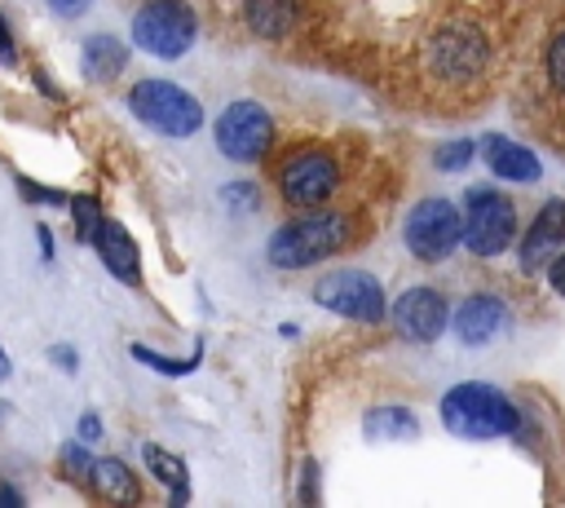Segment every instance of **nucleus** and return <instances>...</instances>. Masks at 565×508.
<instances>
[{"label":"nucleus","instance_id":"obj_4","mask_svg":"<svg viewBox=\"0 0 565 508\" xmlns=\"http://www.w3.org/2000/svg\"><path fill=\"white\" fill-rule=\"evenodd\" d=\"M128 110L163 137H194L203 128V102L172 80H137L128 88Z\"/></svg>","mask_w":565,"mask_h":508},{"label":"nucleus","instance_id":"obj_20","mask_svg":"<svg viewBox=\"0 0 565 508\" xmlns=\"http://www.w3.org/2000/svg\"><path fill=\"white\" fill-rule=\"evenodd\" d=\"M141 459H146L150 477L168 486V499H172V504H185V495H190V468H185V459L172 455L168 446H154V442L141 446Z\"/></svg>","mask_w":565,"mask_h":508},{"label":"nucleus","instance_id":"obj_3","mask_svg":"<svg viewBox=\"0 0 565 508\" xmlns=\"http://www.w3.org/2000/svg\"><path fill=\"white\" fill-rule=\"evenodd\" d=\"M424 62H428V75L441 80V84H472L486 62H490V40L477 22H441L428 44H424Z\"/></svg>","mask_w":565,"mask_h":508},{"label":"nucleus","instance_id":"obj_30","mask_svg":"<svg viewBox=\"0 0 565 508\" xmlns=\"http://www.w3.org/2000/svg\"><path fill=\"white\" fill-rule=\"evenodd\" d=\"M49 358H53L62 371H75V367H79V353H75L71 345H53V349H49Z\"/></svg>","mask_w":565,"mask_h":508},{"label":"nucleus","instance_id":"obj_6","mask_svg":"<svg viewBox=\"0 0 565 508\" xmlns=\"http://www.w3.org/2000/svg\"><path fill=\"white\" fill-rule=\"evenodd\" d=\"M199 35V18L185 0H150L132 13V44L150 57L177 62Z\"/></svg>","mask_w":565,"mask_h":508},{"label":"nucleus","instance_id":"obj_17","mask_svg":"<svg viewBox=\"0 0 565 508\" xmlns=\"http://www.w3.org/2000/svg\"><path fill=\"white\" fill-rule=\"evenodd\" d=\"M296 13H300L296 0H243V18L260 40H282L296 27Z\"/></svg>","mask_w":565,"mask_h":508},{"label":"nucleus","instance_id":"obj_10","mask_svg":"<svg viewBox=\"0 0 565 508\" xmlns=\"http://www.w3.org/2000/svg\"><path fill=\"white\" fill-rule=\"evenodd\" d=\"M313 300L340 318H353V322H380L388 318V300H384V287L375 274L366 269H331L313 283Z\"/></svg>","mask_w":565,"mask_h":508},{"label":"nucleus","instance_id":"obj_9","mask_svg":"<svg viewBox=\"0 0 565 508\" xmlns=\"http://www.w3.org/2000/svg\"><path fill=\"white\" fill-rule=\"evenodd\" d=\"M212 141L225 159L234 163H256L265 159L269 141H274V115L260 102H230L216 119H212Z\"/></svg>","mask_w":565,"mask_h":508},{"label":"nucleus","instance_id":"obj_1","mask_svg":"<svg viewBox=\"0 0 565 508\" xmlns=\"http://www.w3.org/2000/svg\"><path fill=\"white\" fill-rule=\"evenodd\" d=\"M441 411V424L463 437V442H486V437H516L521 433V411L516 402L486 384V380H463V384H450L437 402Z\"/></svg>","mask_w":565,"mask_h":508},{"label":"nucleus","instance_id":"obj_29","mask_svg":"<svg viewBox=\"0 0 565 508\" xmlns=\"http://www.w3.org/2000/svg\"><path fill=\"white\" fill-rule=\"evenodd\" d=\"M547 283H552L556 296H565V252H556V256L547 261Z\"/></svg>","mask_w":565,"mask_h":508},{"label":"nucleus","instance_id":"obj_33","mask_svg":"<svg viewBox=\"0 0 565 508\" xmlns=\"http://www.w3.org/2000/svg\"><path fill=\"white\" fill-rule=\"evenodd\" d=\"M35 239H40V252H44V261H53V234H49V225H35Z\"/></svg>","mask_w":565,"mask_h":508},{"label":"nucleus","instance_id":"obj_14","mask_svg":"<svg viewBox=\"0 0 565 508\" xmlns=\"http://www.w3.org/2000/svg\"><path fill=\"white\" fill-rule=\"evenodd\" d=\"M477 155H481V163H486V168H490L499 181L530 186V181H539V177H543L539 155H534L530 146L512 141V137H503V133H486V137L477 141Z\"/></svg>","mask_w":565,"mask_h":508},{"label":"nucleus","instance_id":"obj_22","mask_svg":"<svg viewBox=\"0 0 565 508\" xmlns=\"http://www.w3.org/2000/svg\"><path fill=\"white\" fill-rule=\"evenodd\" d=\"M57 459H62L66 481H75V486H93V468H97V459L88 455V442H84V437H79V442H66Z\"/></svg>","mask_w":565,"mask_h":508},{"label":"nucleus","instance_id":"obj_19","mask_svg":"<svg viewBox=\"0 0 565 508\" xmlns=\"http://www.w3.org/2000/svg\"><path fill=\"white\" fill-rule=\"evenodd\" d=\"M93 490H97L106 504H137V499H141L137 473H132L124 459H115V455L97 459V468H93Z\"/></svg>","mask_w":565,"mask_h":508},{"label":"nucleus","instance_id":"obj_5","mask_svg":"<svg viewBox=\"0 0 565 508\" xmlns=\"http://www.w3.org/2000/svg\"><path fill=\"white\" fill-rule=\"evenodd\" d=\"M516 239V203L494 186L463 190V247L472 256H499Z\"/></svg>","mask_w":565,"mask_h":508},{"label":"nucleus","instance_id":"obj_12","mask_svg":"<svg viewBox=\"0 0 565 508\" xmlns=\"http://www.w3.org/2000/svg\"><path fill=\"white\" fill-rule=\"evenodd\" d=\"M561 243H565V199H547V203L534 212V221L525 225L521 243H516L521 269H525V274L543 269V265L561 252Z\"/></svg>","mask_w":565,"mask_h":508},{"label":"nucleus","instance_id":"obj_11","mask_svg":"<svg viewBox=\"0 0 565 508\" xmlns=\"http://www.w3.org/2000/svg\"><path fill=\"white\" fill-rule=\"evenodd\" d=\"M446 318H450V305H446V296L437 292V287H406L393 305H388V322H393V331L402 336V340H411V345H428V340H437L441 331H446Z\"/></svg>","mask_w":565,"mask_h":508},{"label":"nucleus","instance_id":"obj_15","mask_svg":"<svg viewBox=\"0 0 565 508\" xmlns=\"http://www.w3.org/2000/svg\"><path fill=\"white\" fill-rule=\"evenodd\" d=\"M93 252L102 256V265H106L119 283H128V287L141 283V252H137V243H132V234H128L124 225L102 221V230L93 234Z\"/></svg>","mask_w":565,"mask_h":508},{"label":"nucleus","instance_id":"obj_2","mask_svg":"<svg viewBox=\"0 0 565 508\" xmlns=\"http://www.w3.org/2000/svg\"><path fill=\"white\" fill-rule=\"evenodd\" d=\"M344 243H349V221L340 212L309 208V212L282 221L269 234L265 256H269L274 269H305V265H318V261L335 256Z\"/></svg>","mask_w":565,"mask_h":508},{"label":"nucleus","instance_id":"obj_27","mask_svg":"<svg viewBox=\"0 0 565 508\" xmlns=\"http://www.w3.org/2000/svg\"><path fill=\"white\" fill-rule=\"evenodd\" d=\"M221 203H225V208H243V212H252L260 199H256V186H252V181H230V186H221Z\"/></svg>","mask_w":565,"mask_h":508},{"label":"nucleus","instance_id":"obj_24","mask_svg":"<svg viewBox=\"0 0 565 508\" xmlns=\"http://www.w3.org/2000/svg\"><path fill=\"white\" fill-rule=\"evenodd\" d=\"M472 155H477V141H446V146H437L433 163H437V172H463L472 163Z\"/></svg>","mask_w":565,"mask_h":508},{"label":"nucleus","instance_id":"obj_32","mask_svg":"<svg viewBox=\"0 0 565 508\" xmlns=\"http://www.w3.org/2000/svg\"><path fill=\"white\" fill-rule=\"evenodd\" d=\"M0 62H13V35L4 27V18H0Z\"/></svg>","mask_w":565,"mask_h":508},{"label":"nucleus","instance_id":"obj_18","mask_svg":"<svg viewBox=\"0 0 565 508\" xmlns=\"http://www.w3.org/2000/svg\"><path fill=\"white\" fill-rule=\"evenodd\" d=\"M124 66H128L124 40H115V35H93V40H84V75H88L93 84H115V80L124 75Z\"/></svg>","mask_w":565,"mask_h":508},{"label":"nucleus","instance_id":"obj_25","mask_svg":"<svg viewBox=\"0 0 565 508\" xmlns=\"http://www.w3.org/2000/svg\"><path fill=\"white\" fill-rule=\"evenodd\" d=\"M543 71H547V84L556 93H565V31H556L552 44L543 49Z\"/></svg>","mask_w":565,"mask_h":508},{"label":"nucleus","instance_id":"obj_35","mask_svg":"<svg viewBox=\"0 0 565 508\" xmlns=\"http://www.w3.org/2000/svg\"><path fill=\"white\" fill-rule=\"evenodd\" d=\"M49 4H53L57 13H66V18H75V13L84 9V0H49Z\"/></svg>","mask_w":565,"mask_h":508},{"label":"nucleus","instance_id":"obj_21","mask_svg":"<svg viewBox=\"0 0 565 508\" xmlns=\"http://www.w3.org/2000/svg\"><path fill=\"white\" fill-rule=\"evenodd\" d=\"M132 358L146 362V367L159 371V375H190V371L199 367V358H203V345H194L185 358H168V353H154V349H146V345H132Z\"/></svg>","mask_w":565,"mask_h":508},{"label":"nucleus","instance_id":"obj_28","mask_svg":"<svg viewBox=\"0 0 565 508\" xmlns=\"http://www.w3.org/2000/svg\"><path fill=\"white\" fill-rule=\"evenodd\" d=\"M296 499H300V504H313V499H318V464H313V459H305V464H300Z\"/></svg>","mask_w":565,"mask_h":508},{"label":"nucleus","instance_id":"obj_7","mask_svg":"<svg viewBox=\"0 0 565 508\" xmlns=\"http://www.w3.org/2000/svg\"><path fill=\"white\" fill-rule=\"evenodd\" d=\"M402 239H406V247H411L415 261L441 265V261L463 243V212H459L450 199H419V203L406 212Z\"/></svg>","mask_w":565,"mask_h":508},{"label":"nucleus","instance_id":"obj_31","mask_svg":"<svg viewBox=\"0 0 565 508\" xmlns=\"http://www.w3.org/2000/svg\"><path fill=\"white\" fill-rule=\"evenodd\" d=\"M75 428H79V437H84V442H97V437H102V415H93V411H84Z\"/></svg>","mask_w":565,"mask_h":508},{"label":"nucleus","instance_id":"obj_8","mask_svg":"<svg viewBox=\"0 0 565 508\" xmlns=\"http://www.w3.org/2000/svg\"><path fill=\"white\" fill-rule=\"evenodd\" d=\"M340 186V163L331 159V150L322 146H305V150H291L282 163H278V194L282 203L309 212V208H322Z\"/></svg>","mask_w":565,"mask_h":508},{"label":"nucleus","instance_id":"obj_26","mask_svg":"<svg viewBox=\"0 0 565 508\" xmlns=\"http://www.w3.org/2000/svg\"><path fill=\"white\" fill-rule=\"evenodd\" d=\"M18 190H22V199H31V203H49V208H71V194H62V190H53V186H35L31 177H18Z\"/></svg>","mask_w":565,"mask_h":508},{"label":"nucleus","instance_id":"obj_34","mask_svg":"<svg viewBox=\"0 0 565 508\" xmlns=\"http://www.w3.org/2000/svg\"><path fill=\"white\" fill-rule=\"evenodd\" d=\"M22 504V490H13V486H0V508H18Z\"/></svg>","mask_w":565,"mask_h":508},{"label":"nucleus","instance_id":"obj_13","mask_svg":"<svg viewBox=\"0 0 565 508\" xmlns=\"http://www.w3.org/2000/svg\"><path fill=\"white\" fill-rule=\"evenodd\" d=\"M512 322V309L503 296H490V292H472L459 309H455V336L463 345H490L508 331Z\"/></svg>","mask_w":565,"mask_h":508},{"label":"nucleus","instance_id":"obj_16","mask_svg":"<svg viewBox=\"0 0 565 508\" xmlns=\"http://www.w3.org/2000/svg\"><path fill=\"white\" fill-rule=\"evenodd\" d=\"M362 433L371 442H411V437H419V415L406 411V406L384 402V406H371L362 415Z\"/></svg>","mask_w":565,"mask_h":508},{"label":"nucleus","instance_id":"obj_23","mask_svg":"<svg viewBox=\"0 0 565 508\" xmlns=\"http://www.w3.org/2000/svg\"><path fill=\"white\" fill-rule=\"evenodd\" d=\"M71 212H75V230H79V239L84 243H93V234L102 230V208H97V199L93 194H71Z\"/></svg>","mask_w":565,"mask_h":508},{"label":"nucleus","instance_id":"obj_36","mask_svg":"<svg viewBox=\"0 0 565 508\" xmlns=\"http://www.w3.org/2000/svg\"><path fill=\"white\" fill-rule=\"evenodd\" d=\"M9 375V353H4V345H0V380Z\"/></svg>","mask_w":565,"mask_h":508}]
</instances>
